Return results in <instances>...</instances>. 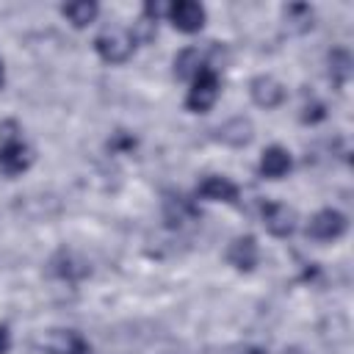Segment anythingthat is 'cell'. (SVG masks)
<instances>
[{"instance_id": "cell-15", "label": "cell", "mask_w": 354, "mask_h": 354, "mask_svg": "<svg viewBox=\"0 0 354 354\" xmlns=\"http://www.w3.org/2000/svg\"><path fill=\"white\" fill-rule=\"evenodd\" d=\"M163 218H166L169 227H183L185 221L199 218V210L183 194H166V199H163Z\"/></svg>"}, {"instance_id": "cell-19", "label": "cell", "mask_w": 354, "mask_h": 354, "mask_svg": "<svg viewBox=\"0 0 354 354\" xmlns=\"http://www.w3.org/2000/svg\"><path fill=\"white\" fill-rule=\"evenodd\" d=\"M130 36H133V41H136V44H149V41L158 36V22L141 14V17L133 22V28H130Z\"/></svg>"}, {"instance_id": "cell-20", "label": "cell", "mask_w": 354, "mask_h": 354, "mask_svg": "<svg viewBox=\"0 0 354 354\" xmlns=\"http://www.w3.org/2000/svg\"><path fill=\"white\" fill-rule=\"evenodd\" d=\"M326 119V105L321 102V100H313V102H307L304 108H301V122L304 124H318V122H324Z\"/></svg>"}, {"instance_id": "cell-14", "label": "cell", "mask_w": 354, "mask_h": 354, "mask_svg": "<svg viewBox=\"0 0 354 354\" xmlns=\"http://www.w3.org/2000/svg\"><path fill=\"white\" fill-rule=\"evenodd\" d=\"M216 138L227 147H246L254 138V124L246 116H232L216 130Z\"/></svg>"}, {"instance_id": "cell-12", "label": "cell", "mask_w": 354, "mask_h": 354, "mask_svg": "<svg viewBox=\"0 0 354 354\" xmlns=\"http://www.w3.org/2000/svg\"><path fill=\"white\" fill-rule=\"evenodd\" d=\"M290 169H293V158H290V152L285 147L271 144V147L263 149L260 163H257L260 177H266V180H282V177H288Z\"/></svg>"}, {"instance_id": "cell-1", "label": "cell", "mask_w": 354, "mask_h": 354, "mask_svg": "<svg viewBox=\"0 0 354 354\" xmlns=\"http://www.w3.org/2000/svg\"><path fill=\"white\" fill-rule=\"evenodd\" d=\"M218 94H221V77H218L216 66H205L191 80V88L185 94V108L191 113H207L216 105Z\"/></svg>"}, {"instance_id": "cell-24", "label": "cell", "mask_w": 354, "mask_h": 354, "mask_svg": "<svg viewBox=\"0 0 354 354\" xmlns=\"http://www.w3.org/2000/svg\"><path fill=\"white\" fill-rule=\"evenodd\" d=\"M3 83H6V66H3V61H0V88H3Z\"/></svg>"}, {"instance_id": "cell-4", "label": "cell", "mask_w": 354, "mask_h": 354, "mask_svg": "<svg viewBox=\"0 0 354 354\" xmlns=\"http://www.w3.org/2000/svg\"><path fill=\"white\" fill-rule=\"evenodd\" d=\"M33 158H36L33 149L22 138L0 141V174L3 177H19V174H25L33 166Z\"/></svg>"}, {"instance_id": "cell-21", "label": "cell", "mask_w": 354, "mask_h": 354, "mask_svg": "<svg viewBox=\"0 0 354 354\" xmlns=\"http://www.w3.org/2000/svg\"><path fill=\"white\" fill-rule=\"evenodd\" d=\"M133 147H136V138H133L130 133H124V130L113 133L111 141H108V149H111V152H130Z\"/></svg>"}, {"instance_id": "cell-7", "label": "cell", "mask_w": 354, "mask_h": 354, "mask_svg": "<svg viewBox=\"0 0 354 354\" xmlns=\"http://www.w3.org/2000/svg\"><path fill=\"white\" fill-rule=\"evenodd\" d=\"M249 97H252V102H254L257 108L274 111V108H279V105L285 102L288 91H285V86H282L274 75H257V77H252V83H249Z\"/></svg>"}, {"instance_id": "cell-8", "label": "cell", "mask_w": 354, "mask_h": 354, "mask_svg": "<svg viewBox=\"0 0 354 354\" xmlns=\"http://www.w3.org/2000/svg\"><path fill=\"white\" fill-rule=\"evenodd\" d=\"M227 263L235 268V271H254L257 263H260V243L254 235H238L232 238V243L227 246Z\"/></svg>"}, {"instance_id": "cell-16", "label": "cell", "mask_w": 354, "mask_h": 354, "mask_svg": "<svg viewBox=\"0 0 354 354\" xmlns=\"http://www.w3.org/2000/svg\"><path fill=\"white\" fill-rule=\"evenodd\" d=\"M61 14L72 22V28H86V25H91L97 19L100 6L94 0H75V3H64Z\"/></svg>"}, {"instance_id": "cell-2", "label": "cell", "mask_w": 354, "mask_h": 354, "mask_svg": "<svg viewBox=\"0 0 354 354\" xmlns=\"http://www.w3.org/2000/svg\"><path fill=\"white\" fill-rule=\"evenodd\" d=\"M94 50L105 64H124V61H130L136 41L127 28H105L94 39Z\"/></svg>"}, {"instance_id": "cell-25", "label": "cell", "mask_w": 354, "mask_h": 354, "mask_svg": "<svg viewBox=\"0 0 354 354\" xmlns=\"http://www.w3.org/2000/svg\"><path fill=\"white\" fill-rule=\"evenodd\" d=\"M246 354H266V351H260V348H249Z\"/></svg>"}, {"instance_id": "cell-3", "label": "cell", "mask_w": 354, "mask_h": 354, "mask_svg": "<svg viewBox=\"0 0 354 354\" xmlns=\"http://www.w3.org/2000/svg\"><path fill=\"white\" fill-rule=\"evenodd\" d=\"M346 230H348V218L340 210H335V207H324V210L310 216L304 232L313 241H337Z\"/></svg>"}, {"instance_id": "cell-22", "label": "cell", "mask_w": 354, "mask_h": 354, "mask_svg": "<svg viewBox=\"0 0 354 354\" xmlns=\"http://www.w3.org/2000/svg\"><path fill=\"white\" fill-rule=\"evenodd\" d=\"M14 138H22V127L17 119H6L0 122V141H14Z\"/></svg>"}, {"instance_id": "cell-17", "label": "cell", "mask_w": 354, "mask_h": 354, "mask_svg": "<svg viewBox=\"0 0 354 354\" xmlns=\"http://www.w3.org/2000/svg\"><path fill=\"white\" fill-rule=\"evenodd\" d=\"M282 17H285V25L290 28V30H296V33H304V30H310L313 28V8L307 6V3H290V6H285L282 8Z\"/></svg>"}, {"instance_id": "cell-13", "label": "cell", "mask_w": 354, "mask_h": 354, "mask_svg": "<svg viewBox=\"0 0 354 354\" xmlns=\"http://www.w3.org/2000/svg\"><path fill=\"white\" fill-rule=\"evenodd\" d=\"M205 66H213L207 61V53L199 50V47H185L174 55V77L177 80H194L199 75V69Z\"/></svg>"}, {"instance_id": "cell-10", "label": "cell", "mask_w": 354, "mask_h": 354, "mask_svg": "<svg viewBox=\"0 0 354 354\" xmlns=\"http://www.w3.org/2000/svg\"><path fill=\"white\" fill-rule=\"evenodd\" d=\"M263 224L271 235L288 238L296 232V210L285 202H266L263 205Z\"/></svg>"}, {"instance_id": "cell-18", "label": "cell", "mask_w": 354, "mask_h": 354, "mask_svg": "<svg viewBox=\"0 0 354 354\" xmlns=\"http://www.w3.org/2000/svg\"><path fill=\"white\" fill-rule=\"evenodd\" d=\"M329 77L335 80V86H346L351 80V55L343 47H335L329 53Z\"/></svg>"}, {"instance_id": "cell-11", "label": "cell", "mask_w": 354, "mask_h": 354, "mask_svg": "<svg viewBox=\"0 0 354 354\" xmlns=\"http://www.w3.org/2000/svg\"><path fill=\"white\" fill-rule=\"evenodd\" d=\"M196 196H199V199H207V202H227V205H235L238 196H241V188H238L230 177L207 174V177L196 185Z\"/></svg>"}, {"instance_id": "cell-9", "label": "cell", "mask_w": 354, "mask_h": 354, "mask_svg": "<svg viewBox=\"0 0 354 354\" xmlns=\"http://www.w3.org/2000/svg\"><path fill=\"white\" fill-rule=\"evenodd\" d=\"M47 271H50L53 277H58V279L77 282V279H86V277L91 274V266H88L80 254H75V252H69V249H61V252H55V254L50 257Z\"/></svg>"}, {"instance_id": "cell-23", "label": "cell", "mask_w": 354, "mask_h": 354, "mask_svg": "<svg viewBox=\"0 0 354 354\" xmlns=\"http://www.w3.org/2000/svg\"><path fill=\"white\" fill-rule=\"evenodd\" d=\"M8 351H11V332L8 326L0 324V354H8Z\"/></svg>"}, {"instance_id": "cell-6", "label": "cell", "mask_w": 354, "mask_h": 354, "mask_svg": "<svg viewBox=\"0 0 354 354\" xmlns=\"http://www.w3.org/2000/svg\"><path fill=\"white\" fill-rule=\"evenodd\" d=\"M180 33H199L205 28V6L196 0H177L169 6V17H166Z\"/></svg>"}, {"instance_id": "cell-26", "label": "cell", "mask_w": 354, "mask_h": 354, "mask_svg": "<svg viewBox=\"0 0 354 354\" xmlns=\"http://www.w3.org/2000/svg\"><path fill=\"white\" fill-rule=\"evenodd\" d=\"M290 354H296V351H290Z\"/></svg>"}, {"instance_id": "cell-5", "label": "cell", "mask_w": 354, "mask_h": 354, "mask_svg": "<svg viewBox=\"0 0 354 354\" xmlns=\"http://www.w3.org/2000/svg\"><path fill=\"white\" fill-rule=\"evenodd\" d=\"M39 346L47 354H91L88 340L77 329H50L41 335Z\"/></svg>"}]
</instances>
